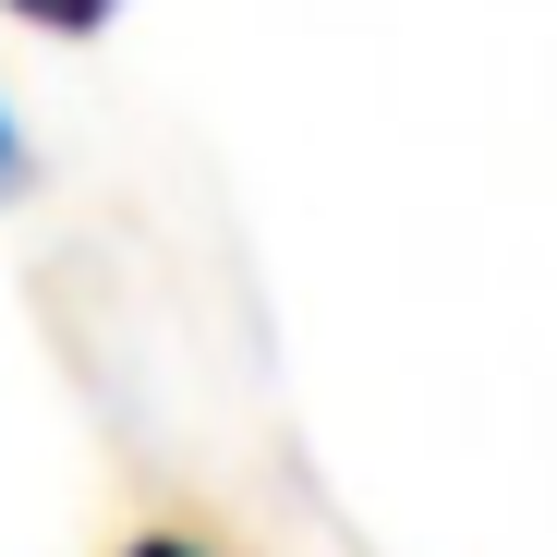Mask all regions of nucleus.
Instances as JSON below:
<instances>
[{
	"instance_id": "f257e3e1",
	"label": "nucleus",
	"mask_w": 557,
	"mask_h": 557,
	"mask_svg": "<svg viewBox=\"0 0 557 557\" xmlns=\"http://www.w3.org/2000/svg\"><path fill=\"white\" fill-rule=\"evenodd\" d=\"M13 13H37V25H61V37H85V25H110V0H13Z\"/></svg>"
},
{
	"instance_id": "7ed1b4c3",
	"label": "nucleus",
	"mask_w": 557,
	"mask_h": 557,
	"mask_svg": "<svg viewBox=\"0 0 557 557\" xmlns=\"http://www.w3.org/2000/svg\"><path fill=\"white\" fill-rule=\"evenodd\" d=\"M0 182H25V146H13V122H0Z\"/></svg>"
},
{
	"instance_id": "f03ea898",
	"label": "nucleus",
	"mask_w": 557,
	"mask_h": 557,
	"mask_svg": "<svg viewBox=\"0 0 557 557\" xmlns=\"http://www.w3.org/2000/svg\"><path fill=\"white\" fill-rule=\"evenodd\" d=\"M134 557H207V545H182V533H146V545H134Z\"/></svg>"
}]
</instances>
